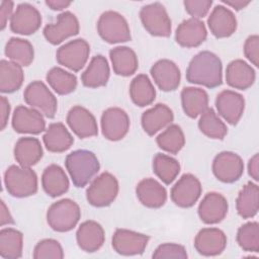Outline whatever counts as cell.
Wrapping results in <instances>:
<instances>
[{
	"instance_id": "db71d44e",
	"label": "cell",
	"mask_w": 259,
	"mask_h": 259,
	"mask_svg": "<svg viewBox=\"0 0 259 259\" xmlns=\"http://www.w3.org/2000/svg\"><path fill=\"white\" fill-rule=\"evenodd\" d=\"M223 3L231 6L235 10H241L245 8L247 5L250 4V1H243V0H223Z\"/></svg>"
},
{
	"instance_id": "9a60e30c",
	"label": "cell",
	"mask_w": 259,
	"mask_h": 259,
	"mask_svg": "<svg viewBox=\"0 0 259 259\" xmlns=\"http://www.w3.org/2000/svg\"><path fill=\"white\" fill-rule=\"evenodd\" d=\"M41 24L39 11L29 3H21L17 6L10 19V29L14 33L29 35L34 33Z\"/></svg>"
},
{
	"instance_id": "ab89813d",
	"label": "cell",
	"mask_w": 259,
	"mask_h": 259,
	"mask_svg": "<svg viewBox=\"0 0 259 259\" xmlns=\"http://www.w3.org/2000/svg\"><path fill=\"white\" fill-rule=\"evenodd\" d=\"M153 171L162 182L171 184L180 172V164L173 157L158 153L153 159Z\"/></svg>"
},
{
	"instance_id": "83f0119b",
	"label": "cell",
	"mask_w": 259,
	"mask_h": 259,
	"mask_svg": "<svg viewBox=\"0 0 259 259\" xmlns=\"http://www.w3.org/2000/svg\"><path fill=\"white\" fill-rule=\"evenodd\" d=\"M110 70L105 57L101 55L94 56L86 70L81 75V81L84 86L89 88H98L105 86L108 82Z\"/></svg>"
},
{
	"instance_id": "c3c4849f",
	"label": "cell",
	"mask_w": 259,
	"mask_h": 259,
	"mask_svg": "<svg viewBox=\"0 0 259 259\" xmlns=\"http://www.w3.org/2000/svg\"><path fill=\"white\" fill-rule=\"evenodd\" d=\"M13 2L12 1H2L0 4V26L3 30L7 24L8 19L12 17L13 13Z\"/></svg>"
},
{
	"instance_id": "603a6c76",
	"label": "cell",
	"mask_w": 259,
	"mask_h": 259,
	"mask_svg": "<svg viewBox=\"0 0 259 259\" xmlns=\"http://www.w3.org/2000/svg\"><path fill=\"white\" fill-rule=\"evenodd\" d=\"M210 32L218 38L228 37L237 29V19L233 11L223 5H217L207 18Z\"/></svg>"
},
{
	"instance_id": "5b68a950",
	"label": "cell",
	"mask_w": 259,
	"mask_h": 259,
	"mask_svg": "<svg viewBox=\"0 0 259 259\" xmlns=\"http://www.w3.org/2000/svg\"><path fill=\"white\" fill-rule=\"evenodd\" d=\"M100 37L108 44H119L131 40V30L125 18L118 12L108 10L103 12L97 22Z\"/></svg>"
},
{
	"instance_id": "816d5d0a",
	"label": "cell",
	"mask_w": 259,
	"mask_h": 259,
	"mask_svg": "<svg viewBox=\"0 0 259 259\" xmlns=\"http://www.w3.org/2000/svg\"><path fill=\"white\" fill-rule=\"evenodd\" d=\"M14 224V221L7 208V206L5 205L4 201L1 200V213H0V225L3 227L5 225H11Z\"/></svg>"
},
{
	"instance_id": "b9f144b4",
	"label": "cell",
	"mask_w": 259,
	"mask_h": 259,
	"mask_svg": "<svg viewBox=\"0 0 259 259\" xmlns=\"http://www.w3.org/2000/svg\"><path fill=\"white\" fill-rule=\"evenodd\" d=\"M159 148L170 154H177L185 144V137L181 127L177 124H170L156 138Z\"/></svg>"
},
{
	"instance_id": "74e56055",
	"label": "cell",
	"mask_w": 259,
	"mask_h": 259,
	"mask_svg": "<svg viewBox=\"0 0 259 259\" xmlns=\"http://www.w3.org/2000/svg\"><path fill=\"white\" fill-rule=\"evenodd\" d=\"M5 55L21 67L29 66L34 58L32 45L24 38L11 37L5 46Z\"/></svg>"
},
{
	"instance_id": "d590c367",
	"label": "cell",
	"mask_w": 259,
	"mask_h": 259,
	"mask_svg": "<svg viewBox=\"0 0 259 259\" xmlns=\"http://www.w3.org/2000/svg\"><path fill=\"white\" fill-rule=\"evenodd\" d=\"M130 96L133 102L141 107L150 105L156 98V90L145 74L136 76L130 85Z\"/></svg>"
},
{
	"instance_id": "e0dca14e",
	"label": "cell",
	"mask_w": 259,
	"mask_h": 259,
	"mask_svg": "<svg viewBox=\"0 0 259 259\" xmlns=\"http://www.w3.org/2000/svg\"><path fill=\"white\" fill-rule=\"evenodd\" d=\"M228 200L219 192H208L204 195L198 205V215L207 225L222 222L228 213Z\"/></svg>"
},
{
	"instance_id": "4fadbf2b",
	"label": "cell",
	"mask_w": 259,
	"mask_h": 259,
	"mask_svg": "<svg viewBox=\"0 0 259 259\" xmlns=\"http://www.w3.org/2000/svg\"><path fill=\"white\" fill-rule=\"evenodd\" d=\"M79 29V21L75 14L65 11L58 15L56 22L45 26L44 35L50 44L59 45L66 38L78 34Z\"/></svg>"
},
{
	"instance_id": "44dd1931",
	"label": "cell",
	"mask_w": 259,
	"mask_h": 259,
	"mask_svg": "<svg viewBox=\"0 0 259 259\" xmlns=\"http://www.w3.org/2000/svg\"><path fill=\"white\" fill-rule=\"evenodd\" d=\"M154 82L162 91H173L180 84L181 74L178 66L167 59L157 61L150 71Z\"/></svg>"
},
{
	"instance_id": "ffe728a7",
	"label": "cell",
	"mask_w": 259,
	"mask_h": 259,
	"mask_svg": "<svg viewBox=\"0 0 259 259\" xmlns=\"http://www.w3.org/2000/svg\"><path fill=\"white\" fill-rule=\"evenodd\" d=\"M227 246L225 233L218 228H204L200 230L194 239L196 251L203 256H215L221 254Z\"/></svg>"
},
{
	"instance_id": "6da1fadb",
	"label": "cell",
	"mask_w": 259,
	"mask_h": 259,
	"mask_svg": "<svg viewBox=\"0 0 259 259\" xmlns=\"http://www.w3.org/2000/svg\"><path fill=\"white\" fill-rule=\"evenodd\" d=\"M189 83L207 88H215L223 83V65L221 59L213 53L202 51L196 54L186 70Z\"/></svg>"
},
{
	"instance_id": "3957f363",
	"label": "cell",
	"mask_w": 259,
	"mask_h": 259,
	"mask_svg": "<svg viewBox=\"0 0 259 259\" xmlns=\"http://www.w3.org/2000/svg\"><path fill=\"white\" fill-rule=\"evenodd\" d=\"M7 192L14 197H27L37 191V176L30 167L11 165L4 173Z\"/></svg>"
},
{
	"instance_id": "f907efd6",
	"label": "cell",
	"mask_w": 259,
	"mask_h": 259,
	"mask_svg": "<svg viewBox=\"0 0 259 259\" xmlns=\"http://www.w3.org/2000/svg\"><path fill=\"white\" fill-rule=\"evenodd\" d=\"M248 173L255 181L259 180V155L256 153L248 163Z\"/></svg>"
},
{
	"instance_id": "ba28073f",
	"label": "cell",
	"mask_w": 259,
	"mask_h": 259,
	"mask_svg": "<svg viewBox=\"0 0 259 259\" xmlns=\"http://www.w3.org/2000/svg\"><path fill=\"white\" fill-rule=\"evenodd\" d=\"M25 102L31 107L39 111L49 118H53L57 112L58 101L55 95L41 81H33L29 83L24 92Z\"/></svg>"
},
{
	"instance_id": "7c38bea8",
	"label": "cell",
	"mask_w": 259,
	"mask_h": 259,
	"mask_svg": "<svg viewBox=\"0 0 259 259\" xmlns=\"http://www.w3.org/2000/svg\"><path fill=\"white\" fill-rule=\"evenodd\" d=\"M130 130V117L119 107H109L101 115V131L109 141H119Z\"/></svg>"
},
{
	"instance_id": "1f68e13d",
	"label": "cell",
	"mask_w": 259,
	"mask_h": 259,
	"mask_svg": "<svg viewBox=\"0 0 259 259\" xmlns=\"http://www.w3.org/2000/svg\"><path fill=\"white\" fill-rule=\"evenodd\" d=\"M181 103L185 114L195 118L208 108V95L201 88L184 87L181 91Z\"/></svg>"
},
{
	"instance_id": "52a82bcc",
	"label": "cell",
	"mask_w": 259,
	"mask_h": 259,
	"mask_svg": "<svg viewBox=\"0 0 259 259\" xmlns=\"http://www.w3.org/2000/svg\"><path fill=\"white\" fill-rule=\"evenodd\" d=\"M140 18L145 29L154 36L167 37L171 34V19L163 4L154 2L141 8Z\"/></svg>"
},
{
	"instance_id": "484cf974",
	"label": "cell",
	"mask_w": 259,
	"mask_h": 259,
	"mask_svg": "<svg viewBox=\"0 0 259 259\" xmlns=\"http://www.w3.org/2000/svg\"><path fill=\"white\" fill-rule=\"evenodd\" d=\"M254 69L245 61L237 59L229 63L226 69L227 84L235 89L246 90L255 82Z\"/></svg>"
},
{
	"instance_id": "d6a6232c",
	"label": "cell",
	"mask_w": 259,
	"mask_h": 259,
	"mask_svg": "<svg viewBox=\"0 0 259 259\" xmlns=\"http://www.w3.org/2000/svg\"><path fill=\"white\" fill-rule=\"evenodd\" d=\"M112 69L116 75L127 77L133 75L139 66L136 53L128 47H115L109 51Z\"/></svg>"
},
{
	"instance_id": "836d02e7",
	"label": "cell",
	"mask_w": 259,
	"mask_h": 259,
	"mask_svg": "<svg viewBox=\"0 0 259 259\" xmlns=\"http://www.w3.org/2000/svg\"><path fill=\"white\" fill-rule=\"evenodd\" d=\"M237 211L243 219L253 218L259 209V188L253 182H248L240 190L236 200Z\"/></svg>"
},
{
	"instance_id": "bcb514c9",
	"label": "cell",
	"mask_w": 259,
	"mask_h": 259,
	"mask_svg": "<svg viewBox=\"0 0 259 259\" xmlns=\"http://www.w3.org/2000/svg\"><path fill=\"white\" fill-rule=\"evenodd\" d=\"M183 4L186 12L190 16H192V18L199 19L204 17L208 13L212 5V1L211 0H185Z\"/></svg>"
},
{
	"instance_id": "f5cc1de1",
	"label": "cell",
	"mask_w": 259,
	"mask_h": 259,
	"mask_svg": "<svg viewBox=\"0 0 259 259\" xmlns=\"http://www.w3.org/2000/svg\"><path fill=\"white\" fill-rule=\"evenodd\" d=\"M46 4L53 10H63L71 5L70 1L64 0H47Z\"/></svg>"
},
{
	"instance_id": "60d3db41",
	"label": "cell",
	"mask_w": 259,
	"mask_h": 259,
	"mask_svg": "<svg viewBox=\"0 0 259 259\" xmlns=\"http://www.w3.org/2000/svg\"><path fill=\"white\" fill-rule=\"evenodd\" d=\"M200 132L210 139L223 140L228 134V128L225 122L217 115L212 108H207L198 120Z\"/></svg>"
},
{
	"instance_id": "ee69618b",
	"label": "cell",
	"mask_w": 259,
	"mask_h": 259,
	"mask_svg": "<svg viewBox=\"0 0 259 259\" xmlns=\"http://www.w3.org/2000/svg\"><path fill=\"white\" fill-rule=\"evenodd\" d=\"M34 259H62L64 251L61 244L55 239H44L39 241L33 250Z\"/></svg>"
},
{
	"instance_id": "7402d4cb",
	"label": "cell",
	"mask_w": 259,
	"mask_h": 259,
	"mask_svg": "<svg viewBox=\"0 0 259 259\" xmlns=\"http://www.w3.org/2000/svg\"><path fill=\"white\" fill-rule=\"evenodd\" d=\"M206 36L207 31L203 21L192 17L183 20L175 32L177 44L184 48H196L206 39Z\"/></svg>"
},
{
	"instance_id": "681fc988",
	"label": "cell",
	"mask_w": 259,
	"mask_h": 259,
	"mask_svg": "<svg viewBox=\"0 0 259 259\" xmlns=\"http://www.w3.org/2000/svg\"><path fill=\"white\" fill-rule=\"evenodd\" d=\"M10 113V104L5 96L0 97V128L3 131L7 124Z\"/></svg>"
},
{
	"instance_id": "d6986e66",
	"label": "cell",
	"mask_w": 259,
	"mask_h": 259,
	"mask_svg": "<svg viewBox=\"0 0 259 259\" xmlns=\"http://www.w3.org/2000/svg\"><path fill=\"white\" fill-rule=\"evenodd\" d=\"M67 123L80 139L94 137L98 134V126L94 115L85 107L73 106L67 114Z\"/></svg>"
},
{
	"instance_id": "cb8c5ba5",
	"label": "cell",
	"mask_w": 259,
	"mask_h": 259,
	"mask_svg": "<svg viewBox=\"0 0 259 259\" xmlns=\"http://www.w3.org/2000/svg\"><path fill=\"white\" fill-rule=\"evenodd\" d=\"M136 193L140 202L150 208H159L167 200L166 188L153 178L141 180L136 187Z\"/></svg>"
},
{
	"instance_id": "4316f807",
	"label": "cell",
	"mask_w": 259,
	"mask_h": 259,
	"mask_svg": "<svg viewBox=\"0 0 259 259\" xmlns=\"http://www.w3.org/2000/svg\"><path fill=\"white\" fill-rule=\"evenodd\" d=\"M173 119L172 110L166 104L158 103L142 114L141 122L144 131L149 136H154L160 130L170 125Z\"/></svg>"
},
{
	"instance_id": "7a4b0ae2",
	"label": "cell",
	"mask_w": 259,
	"mask_h": 259,
	"mask_svg": "<svg viewBox=\"0 0 259 259\" xmlns=\"http://www.w3.org/2000/svg\"><path fill=\"white\" fill-rule=\"evenodd\" d=\"M65 165L76 187H84L88 184L100 168L97 157L88 150H76L68 154Z\"/></svg>"
},
{
	"instance_id": "4dcf8cb0",
	"label": "cell",
	"mask_w": 259,
	"mask_h": 259,
	"mask_svg": "<svg viewBox=\"0 0 259 259\" xmlns=\"http://www.w3.org/2000/svg\"><path fill=\"white\" fill-rule=\"evenodd\" d=\"M42 141L47 150L53 153L65 152L74 143L72 135L62 122L51 123L46 130Z\"/></svg>"
},
{
	"instance_id": "e575fe53",
	"label": "cell",
	"mask_w": 259,
	"mask_h": 259,
	"mask_svg": "<svg viewBox=\"0 0 259 259\" xmlns=\"http://www.w3.org/2000/svg\"><path fill=\"white\" fill-rule=\"evenodd\" d=\"M24 81L22 67L12 61L1 60L0 62V91L12 93L18 90Z\"/></svg>"
},
{
	"instance_id": "277c9868",
	"label": "cell",
	"mask_w": 259,
	"mask_h": 259,
	"mask_svg": "<svg viewBox=\"0 0 259 259\" xmlns=\"http://www.w3.org/2000/svg\"><path fill=\"white\" fill-rule=\"evenodd\" d=\"M81 218L79 205L70 198L54 202L47 211V222L56 232H69L74 229Z\"/></svg>"
},
{
	"instance_id": "d4e9b609",
	"label": "cell",
	"mask_w": 259,
	"mask_h": 259,
	"mask_svg": "<svg viewBox=\"0 0 259 259\" xmlns=\"http://www.w3.org/2000/svg\"><path fill=\"white\" fill-rule=\"evenodd\" d=\"M78 246L85 252H95L99 250L104 241L105 233L100 224L95 221L83 222L76 233Z\"/></svg>"
},
{
	"instance_id": "ac0fdd59",
	"label": "cell",
	"mask_w": 259,
	"mask_h": 259,
	"mask_svg": "<svg viewBox=\"0 0 259 259\" xmlns=\"http://www.w3.org/2000/svg\"><path fill=\"white\" fill-rule=\"evenodd\" d=\"M215 106L221 116L231 124H237L245 109L244 97L233 90H223L215 99Z\"/></svg>"
},
{
	"instance_id": "5bb4252c",
	"label": "cell",
	"mask_w": 259,
	"mask_h": 259,
	"mask_svg": "<svg viewBox=\"0 0 259 259\" xmlns=\"http://www.w3.org/2000/svg\"><path fill=\"white\" fill-rule=\"evenodd\" d=\"M149 236L126 229H117L112 236V248L120 255L142 254L149 242Z\"/></svg>"
},
{
	"instance_id": "8fae6325",
	"label": "cell",
	"mask_w": 259,
	"mask_h": 259,
	"mask_svg": "<svg viewBox=\"0 0 259 259\" xmlns=\"http://www.w3.org/2000/svg\"><path fill=\"white\" fill-rule=\"evenodd\" d=\"M200 181L192 174L182 175L171 188V199L180 207H191L201 194Z\"/></svg>"
},
{
	"instance_id": "7dc6e473",
	"label": "cell",
	"mask_w": 259,
	"mask_h": 259,
	"mask_svg": "<svg viewBox=\"0 0 259 259\" xmlns=\"http://www.w3.org/2000/svg\"><path fill=\"white\" fill-rule=\"evenodd\" d=\"M245 57L256 67L259 66V36L250 35L244 44Z\"/></svg>"
},
{
	"instance_id": "9c48e42d",
	"label": "cell",
	"mask_w": 259,
	"mask_h": 259,
	"mask_svg": "<svg viewBox=\"0 0 259 259\" xmlns=\"http://www.w3.org/2000/svg\"><path fill=\"white\" fill-rule=\"evenodd\" d=\"M89 54V44L83 38H76L60 47L56 53V59L60 65L78 72L87 63Z\"/></svg>"
},
{
	"instance_id": "f1b7e54d",
	"label": "cell",
	"mask_w": 259,
	"mask_h": 259,
	"mask_svg": "<svg viewBox=\"0 0 259 259\" xmlns=\"http://www.w3.org/2000/svg\"><path fill=\"white\" fill-rule=\"evenodd\" d=\"M69 184L67 174L61 166L52 164L44 170L41 175V185L48 195L52 197L61 196L68 191Z\"/></svg>"
},
{
	"instance_id": "2e32d148",
	"label": "cell",
	"mask_w": 259,
	"mask_h": 259,
	"mask_svg": "<svg viewBox=\"0 0 259 259\" xmlns=\"http://www.w3.org/2000/svg\"><path fill=\"white\" fill-rule=\"evenodd\" d=\"M12 127L19 134L38 135L46 130V121L42 114L34 108L19 105L12 115Z\"/></svg>"
},
{
	"instance_id": "30bf717a",
	"label": "cell",
	"mask_w": 259,
	"mask_h": 259,
	"mask_svg": "<svg viewBox=\"0 0 259 259\" xmlns=\"http://www.w3.org/2000/svg\"><path fill=\"white\" fill-rule=\"evenodd\" d=\"M212 172L218 180L224 183H233L239 180L244 172L243 160L234 152H221L213 159Z\"/></svg>"
},
{
	"instance_id": "7bdbcfd3",
	"label": "cell",
	"mask_w": 259,
	"mask_h": 259,
	"mask_svg": "<svg viewBox=\"0 0 259 259\" xmlns=\"http://www.w3.org/2000/svg\"><path fill=\"white\" fill-rule=\"evenodd\" d=\"M239 246L247 252L259 251V225L257 222H249L241 226L237 232Z\"/></svg>"
},
{
	"instance_id": "f546056e",
	"label": "cell",
	"mask_w": 259,
	"mask_h": 259,
	"mask_svg": "<svg viewBox=\"0 0 259 259\" xmlns=\"http://www.w3.org/2000/svg\"><path fill=\"white\" fill-rule=\"evenodd\" d=\"M42 147L36 138H20L14 146V158L23 167L35 165L42 157Z\"/></svg>"
},
{
	"instance_id": "f35d334b",
	"label": "cell",
	"mask_w": 259,
	"mask_h": 259,
	"mask_svg": "<svg viewBox=\"0 0 259 259\" xmlns=\"http://www.w3.org/2000/svg\"><path fill=\"white\" fill-rule=\"evenodd\" d=\"M46 78L49 85L60 95L69 94L77 87V77L60 67L52 68Z\"/></svg>"
},
{
	"instance_id": "8992f818",
	"label": "cell",
	"mask_w": 259,
	"mask_h": 259,
	"mask_svg": "<svg viewBox=\"0 0 259 259\" xmlns=\"http://www.w3.org/2000/svg\"><path fill=\"white\" fill-rule=\"evenodd\" d=\"M118 181L109 172H103L90 183L86 190L87 201L96 207L111 204L118 194Z\"/></svg>"
},
{
	"instance_id": "f6af8a7d",
	"label": "cell",
	"mask_w": 259,
	"mask_h": 259,
	"mask_svg": "<svg viewBox=\"0 0 259 259\" xmlns=\"http://www.w3.org/2000/svg\"><path fill=\"white\" fill-rule=\"evenodd\" d=\"M153 258L155 259H165V258L186 259L187 252L182 245L174 244V243H165L157 247V249L153 253Z\"/></svg>"
},
{
	"instance_id": "8d00e7d4",
	"label": "cell",
	"mask_w": 259,
	"mask_h": 259,
	"mask_svg": "<svg viewBox=\"0 0 259 259\" xmlns=\"http://www.w3.org/2000/svg\"><path fill=\"white\" fill-rule=\"evenodd\" d=\"M23 235L16 229L4 228L0 231V255L4 259H17L22 255Z\"/></svg>"
}]
</instances>
